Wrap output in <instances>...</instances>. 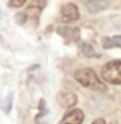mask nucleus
Instances as JSON below:
<instances>
[{"label":"nucleus","mask_w":121,"mask_h":124,"mask_svg":"<svg viewBox=\"0 0 121 124\" xmlns=\"http://www.w3.org/2000/svg\"><path fill=\"white\" fill-rule=\"evenodd\" d=\"M74 78L77 82H79L82 86L93 90H99V92H106L107 88L103 81L98 77L95 71L91 68H79L74 72Z\"/></svg>","instance_id":"nucleus-1"},{"label":"nucleus","mask_w":121,"mask_h":124,"mask_svg":"<svg viewBox=\"0 0 121 124\" xmlns=\"http://www.w3.org/2000/svg\"><path fill=\"white\" fill-rule=\"evenodd\" d=\"M100 76L106 82L112 85H121V62L112 60L102 67Z\"/></svg>","instance_id":"nucleus-2"},{"label":"nucleus","mask_w":121,"mask_h":124,"mask_svg":"<svg viewBox=\"0 0 121 124\" xmlns=\"http://www.w3.org/2000/svg\"><path fill=\"white\" fill-rule=\"evenodd\" d=\"M79 18V11L78 7L73 3H66L60 8L59 13V21L68 24V22H74Z\"/></svg>","instance_id":"nucleus-3"},{"label":"nucleus","mask_w":121,"mask_h":124,"mask_svg":"<svg viewBox=\"0 0 121 124\" xmlns=\"http://www.w3.org/2000/svg\"><path fill=\"white\" fill-rule=\"evenodd\" d=\"M85 119V114L81 108H72L63 116L60 124H81Z\"/></svg>","instance_id":"nucleus-4"},{"label":"nucleus","mask_w":121,"mask_h":124,"mask_svg":"<svg viewBox=\"0 0 121 124\" xmlns=\"http://www.w3.org/2000/svg\"><path fill=\"white\" fill-rule=\"evenodd\" d=\"M56 99H57L59 105L61 106L63 108H72V107L77 103V101H78L77 95L74 94V93H72V92H61V93H59L57 97H56Z\"/></svg>","instance_id":"nucleus-5"},{"label":"nucleus","mask_w":121,"mask_h":124,"mask_svg":"<svg viewBox=\"0 0 121 124\" xmlns=\"http://www.w3.org/2000/svg\"><path fill=\"white\" fill-rule=\"evenodd\" d=\"M56 31L59 33L61 37L66 39L68 42H78L79 37H81V31L78 28H69V26H60L57 28Z\"/></svg>","instance_id":"nucleus-6"},{"label":"nucleus","mask_w":121,"mask_h":124,"mask_svg":"<svg viewBox=\"0 0 121 124\" xmlns=\"http://www.w3.org/2000/svg\"><path fill=\"white\" fill-rule=\"evenodd\" d=\"M102 46H103V48H106V50L113 48V47H120L121 48V35L106 37V38H103Z\"/></svg>","instance_id":"nucleus-7"},{"label":"nucleus","mask_w":121,"mask_h":124,"mask_svg":"<svg viewBox=\"0 0 121 124\" xmlns=\"http://www.w3.org/2000/svg\"><path fill=\"white\" fill-rule=\"evenodd\" d=\"M13 97H14V94L11 92L4 99L0 101V108H1L3 112H5V114H9V112H11L12 105H13Z\"/></svg>","instance_id":"nucleus-8"},{"label":"nucleus","mask_w":121,"mask_h":124,"mask_svg":"<svg viewBox=\"0 0 121 124\" xmlns=\"http://www.w3.org/2000/svg\"><path fill=\"white\" fill-rule=\"evenodd\" d=\"M81 51H82L83 56H86V58H95V59L100 58V55L94 50V47L90 43H82L81 45Z\"/></svg>","instance_id":"nucleus-9"},{"label":"nucleus","mask_w":121,"mask_h":124,"mask_svg":"<svg viewBox=\"0 0 121 124\" xmlns=\"http://www.w3.org/2000/svg\"><path fill=\"white\" fill-rule=\"evenodd\" d=\"M86 8L89 9L91 13H96L98 11H100V9L106 8V7L102 5L100 0H93V1H87L86 3Z\"/></svg>","instance_id":"nucleus-10"},{"label":"nucleus","mask_w":121,"mask_h":124,"mask_svg":"<svg viewBox=\"0 0 121 124\" xmlns=\"http://www.w3.org/2000/svg\"><path fill=\"white\" fill-rule=\"evenodd\" d=\"M39 110H40L39 115L35 118V120H36V122H39V119H40V118H43V116H44L48 112V110H47V105H46L44 99H40V103H39Z\"/></svg>","instance_id":"nucleus-11"},{"label":"nucleus","mask_w":121,"mask_h":124,"mask_svg":"<svg viewBox=\"0 0 121 124\" xmlns=\"http://www.w3.org/2000/svg\"><path fill=\"white\" fill-rule=\"evenodd\" d=\"M26 13L25 12H18L17 15L14 16V20H16V22H17L18 25H23L26 22Z\"/></svg>","instance_id":"nucleus-12"},{"label":"nucleus","mask_w":121,"mask_h":124,"mask_svg":"<svg viewBox=\"0 0 121 124\" xmlns=\"http://www.w3.org/2000/svg\"><path fill=\"white\" fill-rule=\"evenodd\" d=\"M26 1H28V0H9L8 5L11 7V8H20V7H22Z\"/></svg>","instance_id":"nucleus-13"},{"label":"nucleus","mask_w":121,"mask_h":124,"mask_svg":"<svg viewBox=\"0 0 121 124\" xmlns=\"http://www.w3.org/2000/svg\"><path fill=\"white\" fill-rule=\"evenodd\" d=\"M91 124H117L116 122H107L106 119H102V118H98V119H95Z\"/></svg>","instance_id":"nucleus-14"},{"label":"nucleus","mask_w":121,"mask_h":124,"mask_svg":"<svg viewBox=\"0 0 121 124\" xmlns=\"http://www.w3.org/2000/svg\"><path fill=\"white\" fill-rule=\"evenodd\" d=\"M91 1H93V0H91Z\"/></svg>","instance_id":"nucleus-15"}]
</instances>
